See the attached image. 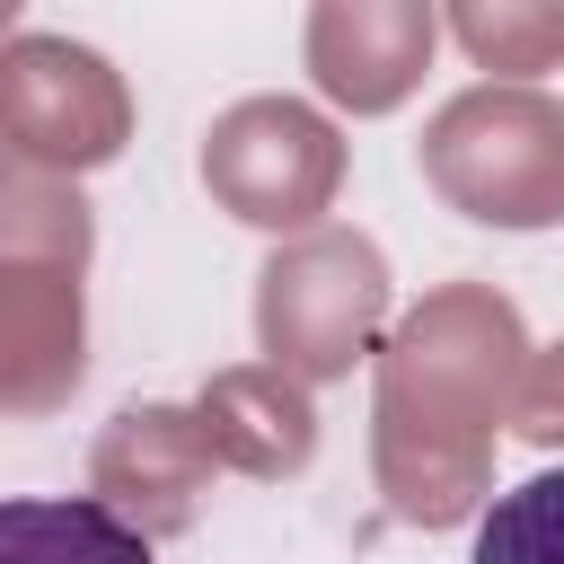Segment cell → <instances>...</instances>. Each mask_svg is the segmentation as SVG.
Segmentation results:
<instances>
[{
  "label": "cell",
  "mask_w": 564,
  "mask_h": 564,
  "mask_svg": "<svg viewBox=\"0 0 564 564\" xmlns=\"http://www.w3.org/2000/svg\"><path fill=\"white\" fill-rule=\"evenodd\" d=\"M0 564H159L132 520L88 494H18L0 502Z\"/></svg>",
  "instance_id": "obj_1"
},
{
  "label": "cell",
  "mask_w": 564,
  "mask_h": 564,
  "mask_svg": "<svg viewBox=\"0 0 564 564\" xmlns=\"http://www.w3.org/2000/svg\"><path fill=\"white\" fill-rule=\"evenodd\" d=\"M467 564H564V467H538L511 494H494Z\"/></svg>",
  "instance_id": "obj_2"
}]
</instances>
